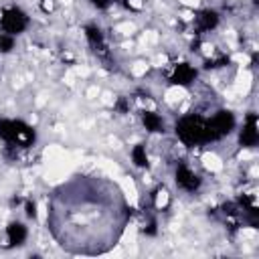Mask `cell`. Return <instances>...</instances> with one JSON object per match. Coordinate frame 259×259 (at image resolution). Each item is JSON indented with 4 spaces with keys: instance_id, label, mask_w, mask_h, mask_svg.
<instances>
[{
    "instance_id": "1",
    "label": "cell",
    "mask_w": 259,
    "mask_h": 259,
    "mask_svg": "<svg viewBox=\"0 0 259 259\" xmlns=\"http://www.w3.org/2000/svg\"><path fill=\"white\" fill-rule=\"evenodd\" d=\"M176 134L180 136L184 144H202L207 140H213V134L209 130V123H205L202 120L195 118V116H188V118H183L180 123L176 126Z\"/></svg>"
},
{
    "instance_id": "2",
    "label": "cell",
    "mask_w": 259,
    "mask_h": 259,
    "mask_svg": "<svg viewBox=\"0 0 259 259\" xmlns=\"http://www.w3.org/2000/svg\"><path fill=\"white\" fill-rule=\"evenodd\" d=\"M0 136L13 144H20V146H29L35 140L32 130L20 122H0Z\"/></svg>"
},
{
    "instance_id": "3",
    "label": "cell",
    "mask_w": 259,
    "mask_h": 259,
    "mask_svg": "<svg viewBox=\"0 0 259 259\" xmlns=\"http://www.w3.org/2000/svg\"><path fill=\"white\" fill-rule=\"evenodd\" d=\"M29 25L27 15L18 8H10L8 13H4L2 16V29L6 30V35H16V32H22Z\"/></svg>"
},
{
    "instance_id": "4",
    "label": "cell",
    "mask_w": 259,
    "mask_h": 259,
    "mask_svg": "<svg viewBox=\"0 0 259 259\" xmlns=\"http://www.w3.org/2000/svg\"><path fill=\"white\" fill-rule=\"evenodd\" d=\"M233 126H235V120H233V116L229 114V111H221V114H217L209 122V130L213 134V140L229 134L233 130Z\"/></svg>"
},
{
    "instance_id": "5",
    "label": "cell",
    "mask_w": 259,
    "mask_h": 259,
    "mask_svg": "<svg viewBox=\"0 0 259 259\" xmlns=\"http://www.w3.org/2000/svg\"><path fill=\"white\" fill-rule=\"evenodd\" d=\"M176 183H178V186H183L184 190H197L198 188V184H200V178L190 170V168H186V166H180L178 170H176Z\"/></svg>"
},
{
    "instance_id": "6",
    "label": "cell",
    "mask_w": 259,
    "mask_h": 259,
    "mask_svg": "<svg viewBox=\"0 0 259 259\" xmlns=\"http://www.w3.org/2000/svg\"><path fill=\"white\" fill-rule=\"evenodd\" d=\"M241 144L243 146H255L257 144V123H255V116L247 118V123L241 132Z\"/></svg>"
},
{
    "instance_id": "7",
    "label": "cell",
    "mask_w": 259,
    "mask_h": 259,
    "mask_svg": "<svg viewBox=\"0 0 259 259\" xmlns=\"http://www.w3.org/2000/svg\"><path fill=\"white\" fill-rule=\"evenodd\" d=\"M25 239H27L25 225H20V223H13V225H10V227H8V241L13 243V245H20Z\"/></svg>"
},
{
    "instance_id": "8",
    "label": "cell",
    "mask_w": 259,
    "mask_h": 259,
    "mask_svg": "<svg viewBox=\"0 0 259 259\" xmlns=\"http://www.w3.org/2000/svg\"><path fill=\"white\" fill-rule=\"evenodd\" d=\"M217 20H219L217 13H213V10H207V13H202V15L197 16V25H198L200 30H209V29H213V27L217 25Z\"/></svg>"
},
{
    "instance_id": "9",
    "label": "cell",
    "mask_w": 259,
    "mask_h": 259,
    "mask_svg": "<svg viewBox=\"0 0 259 259\" xmlns=\"http://www.w3.org/2000/svg\"><path fill=\"white\" fill-rule=\"evenodd\" d=\"M193 77H195V71L188 65H178V69L174 73V83H188L193 81Z\"/></svg>"
},
{
    "instance_id": "10",
    "label": "cell",
    "mask_w": 259,
    "mask_h": 259,
    "mask_svg": "<svg viewBox=\"0 0 259 259\" xmlns=\"http://www.w3.org/2000/svg\"><path fill=\"white\" fill-rule=\"evenodd\" d=\"M144 126L148 128L150 132H160V128H162V120L156 116V114H144Z\"/></svg>"
},
{
    "instance_id": "11",
    "label": "cell",
    "mask_w": 259,
    "mask_h": 259,
    "mask_svg": "<svg viewBox=\"0 0 259 259\" xmlns=\"http://www.w3.org/2000/svg\"><path fill=\"white\" fill-rule=\"evenodd\" d=\"M134 162L138 166H146V152H144L142 146H138V148L134 150Z\"/></svg>"
},
{
    "instance_id": "12",
    "label": "cell",
    "mask_w": 259,
    "mask_h": 259,
    "mask_svg": "<svg viewBox=\"0 0 259 259\" xmlns=\"http://www.w3.org/2000/svg\"><path fill=\"white\" fill-rule=\"evenodd\" d=\"M10 47H13V35H0V49L10 51Z\"/></svg>"
},
{
    "instance_id": "13",
    "label": "cell",
    "mask_w": 259,
    "mask_h": 259,
    "mask_svg": "<svg viewBox=\"0 0 259 259\" xmlns=\"http://www.w3.org/2000/svg\"><path fill=\"white\" fill-rule=\"evenodd\" d=\"M91 4L97 6V8H106L109 4V0H91Z\"/></svg>"
}]
</instances>
